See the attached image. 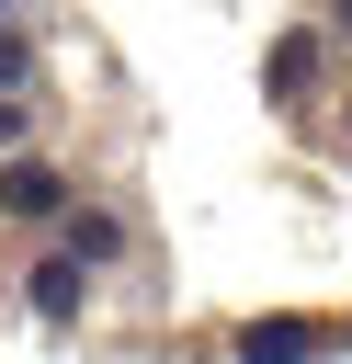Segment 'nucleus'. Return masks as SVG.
Segmentation results:
<instances>
[{"label": "nucleus", "instance_id": "obj_1", "mask_svg": "<svg viewBox=\"0 0 352 364\" xmlns=\"http://www.w3.org/2000/svg\"><path fill=\"white\" fill-rule=\"evenodd\" d=\"M352 330L341 318H250L238 330V364H318V353H341Z\"/></svg>", "mask_w": 352, "mask_h": 364}, {"label": "nucleus", "instance_id": "obj_2", "mask_svg": "<svg viewBox=\"0 0 352 364\" xmlns=\"http://www.w3.org/2000/svg\"><path fill=\"white\" fill-rule=\"evenodd\" d=\"M0 216H68V182L45 159H0Z\"/></svg>", "mask_w": 352, "mask_h": 364}, {"label": "nucleus", "instance_id": "obj_3", "mask_svg": "<svg viewBox=\"0 0 352 364\" xmlns=\"http://www.w3.org/2000/svg\"><path fill=\"white\" fill-rule=\"evenodd\" d=\"M23 296H34V318H45V330H68V318H79V250L34 262V284H23Z\"/></svg>", "mask_w": 352, "mask_h": 364}, {"label": "nucleus", "instance_id": "obj_4", "mask_svg": "<svg viewBox=\"0 0 352 364\" xmlns=\"http://www.w3.org/2000/svg\"><path fill=\"white\" fill-rule=\"evenodd\" d=\"M307 80H318V34H284V46H273V91H284V102H295V91H307Z\"/></svg>", "mask_w": 352, "mask_h": 364}, {"label": "nucleus", "instance_id": "obj_5", "mask_svg": "<svg viewBox=\"0 0 352 364\" xmlns=\"http://www.w3.org/2000/svg\"><path fill=\"white\" fill-rule=\"evenodd\" d=\"M68 250H79V262H114V250H125V228H114V216H91V205H79V216H68Z\"/></svg>", "mask_w": 352, "mask_h": 364}, {"label": "nucleus", "instance_id": "obj_6", "mask_svg": "<svg viewBox=\"0 0 352 364\" xmlns=\"http://www.w3.org/2000/svg\"><path fill=\"white\" fill-rule=\"evenodd\" d=\"M23 68H34V57H23L11 34H0V91H23Z\"/></svg>", "mask_w": 352, "mask_h": 364}, {"label": "nucleus", "instance_id": "obj_7", "mask_svg": "<svg viewBox=\"0 0 352 364\" xmlns=\"http://www.w3.org/2000/svg\"><path fill=\"white\" fill-rule=\"evenodd\" d=\"M11 136H23V114H11V91H0V148H11Z\"/></svg>", "mask_w": 352, "mask_h": 364}, {"label": "nucleus", "instance_id": "obj_8", "mask_svg": "<svg viewBox=\"0 0 352 364\" xmlns=\"http://www.w3.org/2000/svg\"><path fill=\"white\" fill-rule=\"evenodd\" d=\"M341 23H352V0H341Z\"/></svg>", "mask_w": 352, "mask_h": 364}]
</instances>
